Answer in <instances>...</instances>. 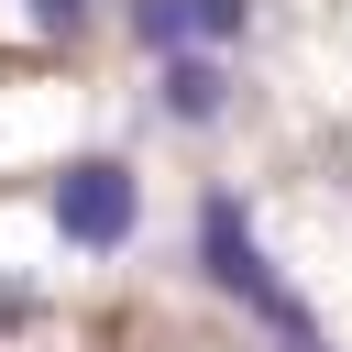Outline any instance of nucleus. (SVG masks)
I'll return each instance as SVG.
<instances>
[{
	"instance_id": "1",
	"label": "nucleus",
	"mask_w": 352,
	"mask_h": 352,
	"mask_svg": "<svg viewBox=\"0 0 352 352\" xmlns=\"http://www.w3.org/2000/svg\"><path fill=\"white\" fill-rule=\"evenodd\" d=\"M198 275H209L220 297H242L264 330L308 319V308H297V286L264 264V242H253V220H242V198H231V187H209V198H198Z\"/></svg>"
},
{
	"instance_id": "2",
	"label": "nucleus",
	"mask_w": 352,
	"mask_h": 352,
	"mask_svg": "<svg viewBox=\"0 0 352 352\" xmlns=\"http://www.w3.org/2000/svg\"><path fill=\"white\" fill-rule=\"evenodd\" d=\"M132 220H143V176H132L121 154H77V165L55 176V231H66L77 253H121Z\"/></svg>"
},
{
	"instance_id": "3",
	"label": "nucleus",
	"mask_w": 352,
	"mask_h": 352,
	"mask_svg": "<svg viewBox=\"0 0 352 352\" xmlns=\"http://www.w3.org/2000/svg\"><path fill=\"white\" fill-rule=\"evenodd\" d=\"M220 99H231V77L176 44V55H165V121H220Z\"/></svg>"
},
{
	"instance_id": "4",
	"label": "nucleus",
	"mask_w": 352,
	"mask_h": 352,
	"mask_svg": "<svg viewBox=\"0 0 352 352\" xmlns=\"http://www.w3.org/2000/svg\"><path fill=\"white\" fill-rule=\"evenodd\" d=\"M132 33H143L154 55H176V44H198V0H132Z\"/></svg>"
},
{
	"instance_id": "5",
	"label": "nucleus",
	"mask_w": 352,
	"mask_h": 352,
	"mask_svg": "<svg viewBox=\"0 0 352 352\" xmlns=\"http://www.w3.org/2000/svg\"><path fill=\"white\" fill-rule=\"evenodd\" d=\"M242 22H253V0H198V44H231Z\"/></svg>"
},
{
	"instance_id": "6",
	"label": "nucleus",
	"mask_w": 352,
	"mask_h": 352,
	"mask_svg": "<svg viewBox=\"0 0 352 352\" xmlns=\"http://www.w3.org/2000/svg\"><path fill=\"white\" fill-rule=\"evenodd\" d=\"M22 11H33V33H77L88 22V0H22Z\"/></svg>"
},
{
	"instance_id": "7",
	"label": "nucleus",
	"mask_w": 352,
	"mask_h": 352,
	"mask_svg": "<svg viewBox=\"0 0 352 352\" xmlns=\"http://www.w3.org/2000/svg\"><path fill=\"white\" fill-rule=\"evenodd\" d=\"M0 330H33V286L22 275H0Z\"/></svg>"
}]
</instances>
